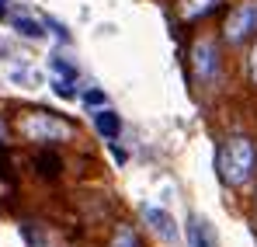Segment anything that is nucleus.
<instances>
[{
    "label": "nucleus",
    "mask_w": 257,
    "mask_h": 247,
    "mask_svg": "<svg viewBox=\"0 0 257 247\" xmlns=\"http://www.w3.org/2000/svg\"><path fill=\"white\" fill-rule=\"evenodd\" d=\"M254 167H257V150L247 136H233L222 150V178L229 185H247L254 178Z\"/></svg>",
    "instance_id": "nucleus-1"
},
{
    "label": "nucleus",
    "mask_w": 257,
    "mask_h": 247,
    "mask_svg": "<svg viewBox=\"0 0 257 247\" xmlns=\"http://www.w3.org/2000/svg\"><path fill=\"white\" fill-rule=\"evenodd\" d=\"M21 132L28 139H35V143H52V139H66L70 136V125L52 119V115H45V112H39V115L21 119Z\"/></svg>",
    "instance_id": "nucleus-2"
},
{
    "label": "nucleus",
    "mask_w": 257,
    "mask_h": 247,
    "mask_svg": "<svg viewBox=\"0 0 257 247\" xmlns=\"http://www.w3.org/2000/svg\"><path fill=\"white\" fill-rule=\"evenodd\" d=\"M250 32H257V4H240V7L226 18V39L243 42Z\"/></svg>",
    "instance_id": "nucleus-3"
},
{
    "label": "nucleus",
    "mask_w": 257,
    "mask_h": 247,
    "mask_svg": "<svg viewBox=\"0 0 257 247\" xmlns=\"http://www.w3.org/2000/svg\"><path fill=\"white\" fill-rule=\"evenodd\" d=\"M143 219H146V226L160 237V240H177V223H174V216L167 212V209L160 206H143Z\"/></svg>",
    "instance_id": "nucleus-4"
},
{
    "label": "nucleus",
    "mask_w": 257,
    "mask_h": 247,
    "mask_svg": "<svg viewBox=\"0 0 257 247\" xmlns=\"http://www.w3.org/2000/svg\"><path fill=\"white\" fill-rule=\"evenodd\" d=\"M191 59H195V73H198L202 80H212V73H215V49H212V42L209 39L195 42Z\"/></svg>",
    "instance_id": "nucleus-5"
},
{
    "label": "nucleus",
    "mask_w": 257,
    "mask_h": 247,
    "mask_svg": "<svg viewBox=\"0 0 257 247\" xmlns=\"http://www.w3.org/2000/svg\"><path fill=\"white\" fill-rule=\"evenodd\" d=\"M188 247H215V233L209 219H202V216L188 219Z\"/></svg>",
    "instance_id": "nucleus-6"
},
{
    "label": "nucleus",
    "mask_w": 257,
    "mask_h": 247,
    "mask_svg": "<svg viewBox=\"0 0 257 247\" xmlns=\"http://www.w3.org/2000/svg\"><path fill=\"white\" fill-rule=\"evenodd\" d=\"M94 125H97V132H101V136H108V139H115V136H118V129H122L118 115H115V112H108V108H101V112L94 115Z\"/></svg>",
    "instance_id": "nucleus-7"
},
{
    "label": "nucleus",
    "mask_w": 257,
    "mask_h": 247,
    "mask_svg": "<svg viewBox=\"0 0 257 247\" xmlns=\"http://www.w3.org/2000/svg\"><path fill=\"white\" fill-rule=\"evenodd\" d=\"M11 25H14V32H18V35H25V39H45L42 21H32V18H14Z\"/></svg>",
    "instance_id": "nucleus-8"
},
{
    "label": "nucleus",
    "mask_w": 257,
    "mask_h": 247,
    "mask_svg": "<svg viewBox=\"0 0 257 247\" xmlns=\"http://www.w3.org/2000/svg\"><path fill=\"white\" fill-rule=\"evenodd\" d=\"M209 7H212V0H184V18H198Z\"/></svg>",
    "instance_id": "nucleus-9"
},
{
    "label": "nucleus",
    "mask_w": 257,
    "mask_h": 247,
    "mask_svg": "<svg viewBox=\"0 0 257 247\" xmlns=\"http://www.w3.org/2000/svg\"><path fill=\"white\" fill-rule=\"evenodd\" d=\"M52 91H56V98H63V101L77 98V91H73V84H70V80H56V84H52Z\"/></svg>",
    "instance_id": "nucleus-10"
},
{
    "label": "nucleus",
    "mask_w": 257,
    "mask_h": 247,
    "mask_svg": "<svg viewBox=\"0 0 257 247\" xmlns=\"http://www.w3.org/2000/svg\"><path fill=\"white\" fill-rule=\"evenodd\" d=\"M7 77L11 80H21V84H39V73H28V70H11Z\"/></svg>",
    "instance_id": "nucleus-11"
},
{
    "label": "nucleus",
    "mask_w": 257,
    "mask_h": 247,
    "mask_svg": "<svg viewBox=\"0 0 257 247\" xmlns=\"http://www.w3.org/2000/svg\"><path fill=\"white\" fill-rule=\"evenodd\" d=\"M84 105H87V108H90V105H94V108H101V105H104V94H101V91H87V94H84Z\"/></svg>",
    "instance_id": "nucleus-12"
},
{
    "label": "nucleus",
    "mask_w": 257,
    "mask_h": 247,
    "mask_svg": "<svg viewBox=\"0 0 257 247\" xmlns=\"http://www.w3.org/2000/svg\"><path fill=\"white\" fill-rule=\"evenodd\" d=\"M115 247H136V237H132V230H118V237H115Z\"/></svg>",
    "instance_id": "nucleus-13"
},
{
    "label": "nucleus",
    "mask_w": 257,
    "mask_h": 247,
    "mask_svg": "<svg viewBox=\"0 0 257 247\" xmlns=\"http://www.w3.org/2000/svg\"><path fill=\"white\" fill-rule=\"evenodd\" d=\"M52 70H56V73H63V77H73V66H70V63H63V59H52Z\"/></svg>",
    "instance_id": "nucleus-14"
},
{
    "label": "nucleus",
    "mask_w": 257,
    "mask_h": 247,
    "mask_svg": "<svg viewBox=\"0 0 257 247\" xmlns=\"http://www.w3.org/2000/svg\"><path fill=\"white\" fill-rule=\"evenodd\" d=\"M250 77L257 80V45H254V52H250Z\"/></svg>",
    "instance_id": "nucleus-15"
},
{
    "label": "nucleus",
    "mask_w": 257,
    "mask_h": 247,
    "mask_svg": "<svg viewBox=\"0 0 257 247\" xmlns=\"http://www.w3.org/2000/svg\"><path fill=\"white\" fill-rule=\"evenodd\" d=\"M4 14H7V11H4V0H0V18H4Z\"/></svg>",
    "instance_id": "nucleus-16"
}]
</instances>
